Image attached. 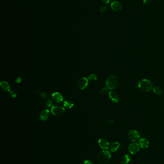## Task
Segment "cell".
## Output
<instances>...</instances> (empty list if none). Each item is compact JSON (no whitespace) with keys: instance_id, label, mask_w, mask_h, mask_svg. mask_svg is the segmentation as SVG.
<instances>
[{"instance_id":"6da1fadb","label":"cell","mask_w":164,"mask_h":164,"mask_svg":"<svg viewBox=\"0 0 164 164\" xmlns=\"http://www.w3.org/2000/svg\"><path fill=\"white\" fill-rule=\"evenodd\" d=\"M111 155L109 151L103 150L100 151L97 155V159L100 164H107L110 161Z\"/></svg>"},{"instance_id":"e0dca14e","label":"cell","mask_w":164,"mask_h":164,"mask_svg":"<svg viewBox=\"0 0 164 164\" xmlns=\"http://www.w3.org/2000/svg\"><path fill=\"white\" fill-rule=\"evenodd\" d=\"M64 105L67 108H71L73 107L74 104L71 100H67L64 102Z\"/></svg>"},{"instance_id":"83f0119b","label":"cell","mask_w":164,"mask_h":164,"mask_svg":"<svg viewBox=\"0 0 164 164\" xmlns=\"http://www.w3.org/2000/svg\"><path fill=\"white\" fill-rule=\"evenodd\" d=\"M102 0L106 4H108L110 2V0Z\"/></svg>"},{"instance_id":"ba28073f","label":"cell","mask_w":164,"mask_h":164,"mask_svg":"<svg viewBox=\"0 0 164 164\" xmlns=\"http://www.w3.org/2000/svg\"><path fill=\"white\" fill-rule=\"evenodd\" d=\"M112 9L115 12H119L122 10L123 6L121 3L117 1H114L111 4Z\"/></svg>"},{"instance_id":"5bb4252c","label":"cell","mask_w":164,"mask_h":164,"mask_svg":"<svg viewBox=\"0 0 164 164\" xmlns=\"http://www.w3.org/2000/svg\"><path fill=\"white\" fill-rule=\"evenodd\" d=\"M0 87L2 91L8 92L10 91V86L9 84L6 82H1L0 83Z\"/></svg>"},{"instance_id":"4fadbf2b","label":"cell","mask_w":164,"mask_h":164,"mask_svg":"<svg viewBox=\"0 0 164 164\" xmlns=\"http://www.w3.org/2000/svg\"><path fill=\"white\" fill-rule=\"evenodd\" d=\"M139 145L142 149H146L149 147V141L146 138H141L139 140Z\"/></svg>"},{"instance_id":"484cf974","label":"cell","mask_w":164,"mask_h":164,"mask_svg":"<svg viewBox=\"0 0 164 164\" xmlns=\"http://www.w3.org/2000/svg\"><path fill=\"white\" fill-rule=\"evenodd\" d=\"M16 83H20L21 82V77H17L16 80Z\"/></svg>"},{"instance_id":"30bf717a","label":"cell","mask_w":164,"mask_h":164,"mask_svg":"<svg viewBox=\"0 0 164 164\" xmlns=\"http://www.w3.org/2000/svg\"><path fill=\"white\" fill-rule=\"evenodd\" d=\"M98 144L99 146L102 149L106 150L109 147L110 144L109 142L103 139H100L98 141Z\"/></svg>"},{"instance_id":"8fae6325","label":"cell","mask_w":164,"mask_h":164,"mask_svg":"<svg viewBox=\"0 0 164 164\" xmlns=\"http://www.w3.org/2000/svg\"><path fill=\"white\" fill-rule=\"evenodd\" d=\"M50 116V112L48 109L43 110L41 111L39 114V118L40 120L45 121L47 120Z\"/></svg>"},{"instance_id":"ffe728a7","label":"cell","mask_w":164,"mask_h":164,"mask_svg":"<svg viewBox=\"0 0 164 164\" xmlns=\"http://www.w3.org/2000/svg\"><path fill=\"white\" fill-rule=\"evenodd\" d=\"M45 105H46V106L48 107H53V102L51 100V99H48L47 100V101L45 103Z\"/></svg>"},{"instance_id":"d6986e66","label":"cell","mask_w":164,"mask_h":164,"mask_svg":"<svg viewBox=\"0 0 164 164\" xmlns=\"http://www.w3.org/2000/svg\"><path fill=\"white\" fill-rule=\"evenodd\" d=\"M88 79L91 81H94L97 80V77L95 74H92L88 76Z\"/></svg>"},{"instance_id":"4316f807","label":"cell","mask_w":164,"mask_h":164,"mask_svg":"<svg viewBox=\"0 0 164 164\" xmlns=\"http://www.w3.org/2000/svg\"><path fill=\"white\" fill-rule=\"evenodd\" d=\"M152 1V0H143V2L145 4H149L150 2H151Z\"/></svg>"},{"instance_id":"7a4b0ae2","label":"cell","mask_w":164,"mask_h":164,"mask_svg":"<svg viewBox=\"0 0 164 164\" xmlns=\"http://www.w3.org/2000/svg\"><path fill=\"white\" fill-rule=\"evenodd\" d=\"M138 87L143 92H147L150 91L153 86L152 83L146 79H141L138 83Z\"/></svg>"},{"instance_id":"ac0fdd59","label":"cell","mask_w":164,"mask_h":164,"mask_svg":"<svg viewBox=\"0 0 164 164\" xmlns=\"http://www.w3.org/2000/svg\"><path fill=\"white\" fill-rule=\"evenodd\" d=\"M153 91L156 95H161L163 93V90L158 86H155L153 88Z\"/></svg>"},{"instance_id":"277c9868","label":"cell","mask_w":164,"mask_h":164,"mask_svg":"<svg viewBox=\"0 0 164 164\" xmlns=\"http://www.w3.org/2000/svg\"><path fill=\"white\" fill-rule=\"evenodd\" d=\"M128 137L132 142H135L139 139L140 135L138 131L134 130H131L128 133Z\"/></svg>"},{"instance_id":"d4e9b609","label":"cell","mask_w":164,"mask_h":164,"mask_svg":"<svg viewBox=\"0 0 164 164\" xmlns=\"http://www.w3.org/2000/svg\"><path fill=\"white\" fill-rule=\"evenodd\" d=\"M83 164H94V163L90 160H86L84 161V162Z\"/></svg>"},{"instance_id":"7402d4cb","label":"cell","mask_w":164,"mask_h":164,"mask_svg":"<svg viewBox=\"0 0 164 164\" xmlns=\"http://www.w3.org/2000/svg\"><path fill=\"white\" fill-rule=\"evenodd\" d=\"M107 9V7L104 6H101V8H100V11H101V13L102 14H104V13L105 12V11H106Z\"/></svg>"},{"instance_id":"f1b7e54d","label":"cell","mask_w":164,"mask_h":164,"mask_svg":"<svg viewBox=\"0 0 164 164\" xmlns=\"http://www.w3.org/2000/svg\"><path fill=\"white\" fill-rule=\"evenodd\" d=\"M107 122L109 123H113L114 122V121L111 120H109L107 121Z\"/></svg>"},{"instance_id":"52a82bcc","label":"cell","mask_w":164,"mask_h":164,"mask_svg":"<svg viewBox=\"0 0 164 164\" xmlns=\"http://www.w3.org/2000/svg\"><path fill=\"white\" fill-rule=\"evenodd\" d=\"M88 80L85 77L79 79L77 82V86L81 90H83L86 88L88 86Z\"/></svg>"},{"instance_id":"9c48e42d","label":"cell","mask_w":164,"mask_h":164,"mask_svg":"<svg viewBox=\"0 0 164 164\" xmlns=\"http://www.w3.org/2000/svg\"><path fill=\"white\" fill-rule=\"evenodd\" d=\"M52 99L55 103L57 104L61 103L63 100V96L60 93L57 92L54 93L52 94Z\"/></svg>"},{"instance_id":"cb8c5ba5","label":"cell","mask_w":164,"mask_h":164,"mask_svg":"<svg viewBox=\"0 0 164 164\" xmlns=\"http://www.w3.org/2000/svg\"><path fill=\"white\" fill-rule=\"evenodd\" d=\"M9 92H10V94H11V97H12V98H16V93L15 91H11V90H10Z\"/></svg>"},{"instance_id":"44dd1931","label":"cell","mask_w":164,"mask_h":164,"mask_svg":"<svg viewBox=\"0 0 164 164\" xmlns=\"http://www.w3.org/2000/svg\"><path fill=\"white\" fill-rule=\"evenodd\" d=\"M109 89L106 87V88H104L103 89H102L101 91V94L102 95H104L105 94H107V93H109Z\"/></svg>"},{"instance_id":"2e32d148","label":"cell","mask_w":164,"mask_h":164,"mask_svg":"<svg viewBox=\"0 0 164 164\" xmlns=\"http://www.w3.org/2000/svg\"><path fill=\"white\" fill-rule=\"evenodd\" d=\"M131 160V157L129 155H125L122 158L121 163L122 164H128Z\"/></svg>"},{"instance_id":"603a6c76","label":"cell","mask_w":164,"mask_h":164,"mask_svg":"<svg viewBox=\"0 0 164 164\" xmlns=\"http://www.w3.org/2000/svg\"><path fill=\"white\" fill-rule=\"evenodd\" d=\"M40 95L41 96V97L43 99H46L47 98V94L44 92H41L40 93Z\"/></svg>"},{"instance_id":"5b68a950","label":"cell","mask_w":164,"mask_h":164,"mask_svg":"<svg viewBox=\"0 0 164 164\" xmlns=\"http://www.w3.org/2000/svg\"><path fill=\"white\" fill-rule=\"evenodd\" d=\"M65 111L64 107L59 106H54L51 109V113L55 116H60L64 113Z\"/></svg>"},{"instance_id":"9a60e30c","label":"cell","mask_w":164,"mask_h":164,"mask_svg":"<svg viewBox=\"0 0 164 164\" xmlns=\"http://www.w3.org/2000/svg\"><path fill=\"white\" fill-rule=\"evenodd\" d=\"M120 147V144L118 142H115L112 144L110 146V151L112 152L117 151Z\"/></svg>"},{"instance_id":"3957f363","label":"cell","mask_w":164,"mask_h":164,"mask_svg":"<svg viewBox=\"0 0 164 164\" xmlns=\"http://www.w3.org/2000/svg\"><path fill=\"white\" fill-rule=\"evenodd\" d=\"M118 79L116 76L113 75L109 76L106 81V85L107 87L110 90L116 88L118 86Z\"/></svg>"},{"instance_id":"7c38bea8","label":"cell","mask_w":164,"mask_h":164,"mask_svg":"<svg viewBox=\"0 0 164 164\" xmlns=\"http://www.w3.org/2000/svg\"><path fill=\"white\" fill-rule=\"evenodd\" d=\"M109 97L111 101L114 103H118L119 101V98L117 93L114 91H110L108 93Z\"/></svg>"},{"instance_id":"8992f818","label":"cell","mask_w":164,"mask_h":164,"mask_svg":"<svg viewBox=\"0 0 164 164\" xmlns=\"http://www.w3.org/2000/svg\"><path fill=\"white\" fill-rule=\"evenodd\" d=\"M140 147L138 143L135 142L132 143L129 146V151L132 155L136 154L139 151Z\"/></svg>"}]
</instances>
